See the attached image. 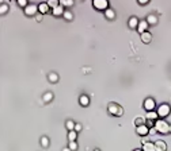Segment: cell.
I'll use <instances>...</instances> for the list:
<instances>
[{
    "label": "cell",
    "mask_w": 171,
    "mask_h": 151,
    "mask_svg": "<svg viewBox=\"0 0 171 151\" xmlns=\"http://www.w3.org/2000/svg\"><path fill=\"white\" fill-rule=\"evenodd\" d=\"M155 128L159 134H168L170 132V124L166 120H155Z\"/></svg>",
    "instance_id": "cell-1"
},
{
    "label": "cell",
    "mask_w": 171,
    "mask_h": 151,
    "mask_svg": "<svg viewBox=\"0 0 171 151\" xmlns=\"http://www.w3.org/2000/svg\"><path fill=\"white\" fill-rule=\"evenodd\" d=\"M107 111H109V113L113 115V116H122V113H124L122 107L115 104V103H110L109 107H107Z\"/></svg>",
    "instance_id": "cell-2"
},
{
    "label": "cell",
    "mask_w": 171,
    "mask_h": 151,
    "mask_svg": "<svg viewBox=\"0 0 171 151\" xmlns=\"http://www.w3.org/2000/svg\"><path fill=\"white\" fill-rule=\"evenodd\" d=\"M92 6L98 11H106L109 8V1L107 0H92Z\"/></svg>",
    "instance_id": "cell-3"
},
{
    "label": "cell",
    "mask_w": 171,
    "mask_h": 151,
    "mask_svg": "<svg viewBox=\"0 0 171 151\" xmlns=\"http://www.w3.org/2000/svg\"><path fill=\"white\" fill-rule=\"evenodd\" d=\"M156 112H158V116H159V117H166V116L170 115L171 108H170V105H167V104H162L156 109Z\"/></svg>",
    "instance_id": "cell-4"
},
{
    "label": "cell",
    "mask_w": 171,
    "mask_h": 151,
    "mask_svg": "<svg viewBox=\"0 0 171 151\" xmlns=\"http://www.w3.org/2000/svg\"><path fill=\"white\" fill-rule=\"evenodd\" d=\"M37 12H38V6H36V4H27L25 7V14L27 16H34V15H37Z\"/></svg>",
    "instance_id": "cell-5"
},
{
    "label": "cell",
    "mask_w": 171,
    "mask_h": 151,
    "mask_svg": "<svg viewBox=\"0 0 171 151\" xmlns=\"http://www.w3.org/2000/svg\"><path fill=\"white\" fill-rule=\"evenodd\" d=\"M136 132H137L140 136H147V135L149 134V128H148L145 124L137 125V127H136Z\"/></svg>",
    "instance_id": "cell-6"
},
{
    "label": "cell",
    "mask_w": 171,
    "mask_h": 151,
    "mask_svg": "<svg viewBox=\"0 0 171 151\" xmlns=\"http://www.w3.org/2000/svg\"><path fill=\"white\" fill-rule=\"evenodd\" d=\"M144 108L148 111H155V100L153 99H145L144 101Z\"/></svg>",
    "instance_id": "cell-7"
},
{
    "label": "cell",
    "mask_w": 171,
    "mask_h": 151,
    "mask_svg": "<svg viewBox=\"0 0 171 151\" xmlns=\"http://www.w3.org/2000/svg\"><path fill=\"white\" fill-rule=\"evenodd\" d=\"M148 26H149V24L147 23V21H141V22H139V24H137V31H139L140 34H143V32L148 31Z\"/></svg>",
    "instance_id": "cell-8"
},
{
    "label": "cell",
    "mask_w": 171,
    "mask_h": 151,
    "mask_svg": "<svg viewBox=\"0 0 171 151\" xmlns=\"http://www.w3.org/2000/svg\"><path fill=\"white\" fill-rule=\"evenodd\" d=\"M143 151H156L155 143H152V142H144V144H143Z\"/></svg>",
    "instance_id": "cell-9"
},
{
    "label": "cell",
    "mask_w": 171,
    "mask_h": 151,
    "mask_svg": "<svg viewBox=\"0 0 171 151\" xmlns=\"http://www.w3.org/2000/svg\"><path fill=\"white\" fill-rule=\"evenodd\" d=\"M155 147H156V151H166L167 150V144H166L163 140H156V142H155Z\"/></svg>",
    "instance_id": "cell-10"
},
{
    "label": "cell",
    "mask_w": 171,
    "mask_h": 151,
    "mask_svg": "<svg viewBox=\"0 0 171 151\" xmlns=\"http://www.w3.org/2000/svg\"><path fill=\"white\" fill-rule=\"evenodd\" d=\"M64 11H65V10H64V7H62V6H60V4H59V6H57V7H54V8L52 10V14H53L54 16H61V15L64 14Z\"/></svg>",
    "instance_id": "cell-11"
},
{
    "label": "cell",
    "mask_w": 171,
    "mask_h": 151,
    "mask_svg": "<svg viewBox=\"0 0 171 151\" xmlns=\"http://www.w3.org/2000/svg\"><path fill=\"white\" fill-rule=\"evenodd\" d=\"M141 41L144 42V43H149L151 41H152V34H151L149 31H145L141 34Z\"/></svg>",
    "instance_id": "cell-12"
},
{
    "label": "cell",
    "mask_w": 171,
    "mask_h": 151,
    "mask_svg": "<svg viewBox=\"0 0 171 151\" xmlns=\"http://www.w3.org/2000/svg\"><path fill=\"white\" fill-rule=\"evenodd\" d=\"M158 117H159V116H158L156 111H148L145 119H147V120H152V122H153V120H158Z\"/></svg>",
    "instance_id": "cell-13"
},
{
    "label": "cell",
    "mask_w": 171,
    "mask_h": 151,
    "mask_svg": "<svg viewBox=\"0 0 171 151\" xmlns=\"http://www.w3.org/2000/svg\"><path fill=\"white\" fill-rule=\"evenodd\" d=\"M139 19H137V18L136 16H132L129 19V22H128V24H129V27L130 29H137V24H139Z\"/></svg>",
    "instance_id": "cell-14"
},
{
    "label": "cell",
    "mask_w": 171,
    "mask_h": 151,
    "mask_svg": "<svg viewBox=\"0 0 171 151\" xmlns=\"http://www.w3.org/2000/svg\"><path fill=\"white\" fill-rule=\"evenodd\" d=\"M38 12L39 14H42V15L46 14V12H49V6H48L46 3H41L38 6Z\"/></svg>",
    "instance_id": "cell-15"
},
{
    "label": "cell",
    "mask_w": 171,
    "mask_h": 151,
    "mask_svg": "<svg viewBox=\"0 0 171 151\" xmlns=\"http://www.w3.org/2000/svg\"><path fill=\"white\" fill-rule=\"evenodd\" d=\"M79 103H80V105H83V107H87V105L90 104L88 96H86V95H82V96H80V99H79Z\"/></svg>",
    "instance_id": "cell-16"
},
{
    "label": "cell",
    "mask_w": 171,
    "mask_h": 151,
    "mask_svg": "<svg viewBox=\"0 0 171 151\" xmlns=\"http://www.w3.org/2000/svg\"><path fill=\"white\" fill-rule=\"evenodd\" d=\"M147 23L148 24H156L158 23V16L156 15H153V14L148 15L147 16Z\"/></svg>",
    "instance_id": "cell-17"
},
{
    "label": "cell",
    "mask_w": 171,
    "mask_h": 151,
    "mask_svg": "<svg viewBox=\"0 0 171 151\" xmlns=\"http://www.w3.org/2000/svg\"><path fill=\"white\" fill-rule=\"evenodd\" d=\"M105 16H106L107 19H114V18H115V12L113 11L112 8H107L106 11H105Z\"/></svg>",
    "instance_id": "cell-18"
},
{
    "label": "cell",
    "mask_w": 171,
    "mask_h": 151,
    "mask_svg": "<svg viewBox=\"0 0 171 151\" xmlns=\"http://www.w3.org/2000/svg\"><path fill=\"white\" fill-rule=\"evenodd\" d=\"M76 138H77L76 131H69V132H68V140H69V142H75Z\"/></svg>",
    "instance_id": "cell-19"
},
{
    "label": "cell",
    "mask_w": 171,
    "mask_h": 151,
    "mask_svg": "<svg viewBox=\"0 0 171 151\" xmlns=\"http://www.w3.org/2000/svg\"><path fill=\"white\" fill-rule=\"evenodd\" d=\"M46 4H48V6H49V8H52V10H53L54 7H57V6H59V4H60V0H48V1H46Z\"/></svg>",
    "instance_id": "cell-20"
},
{
    "label": "cell",
    "mask_w": 171,
    "mask_h": 151,
    "mask_svg": "<svg viewBox=\"0 0 171 151\" xmlns=\"http://www.w3.org/2000/svg\"><path fill=\"white\" fill-rule=\"evenodd\" d=\"M60 6H62V7H72V6H74V0H60Z\"/></svg>",
    "instance_id": "cell-21"
},
{
    "label": "cell",
    "mask_w": 171,
    "mask_h": 151,
    "mask_svg": "<svg viewBox=\"0 0 171 151\" xmlns=\"http://www.w3.org/2000/svg\"><path fill=\"white\" fill-rule=\"evenodd\" d=\"M48 78H49L50 82H57L59 81V76H57L56 73H50V74L48 76Z\"/></svg>",
    "instance_id": "cell-22"
},
{
    "label": "cell",
    "mask_w": 171,
    "mask_h": 151,
    "mask_svg": "<svg viewBox=\"0 0 171 151\" xmlns=\"http://www.w3.org/2000/svg\"><path fill=\"white\" fill-rule=\"evenodd\" d=\"M52 99H53V93L48 92V93H45V95H44V101H45V103L52 101Z\"/></svg>",
    "instance_id": "cell-23"
},
{
    "label": "cell",
    "mask_w": 171,
    "mask_h": 151,
    "mask_svg": "<svg viewBox=\"0 0 171 151\" xmlns=\"http://www.w3.org/2000/svg\"><path fill=\"white\" fill-rule=\"evenodd\" d=\"M62 16H64V19H67V21H72V19H74V15H72V12H69V11H64Z\"/></svg>",
    "instance_id": "cell-24"
},
{
    "label": "cell",
    "mask_w": 171,
    "mask_h": 151,
    "mask_svg": "<svg viewBox=\"0 0 171 151\" xmlns=\"http://www.w3.org/2000/svg\"><path fill=\"white\" fill-rule=\"evenodd\" d=\"M6 12H8V6L7 4H0V15H4Z\"/></svg>",
    "instance_id": "cell-25"
},
{
    "label": "cell",
    "mask_w": 171,
    "mask_h": 151,
    "mask_svg": "<svg viewBox=\"0 0 171 151\" xmlns=\"http://www.w3.org/2000/svg\"><path fill=\"white\" fill-rule=\"evenodd\" d=\"M67 128H68V131H74V128H75V123L72 122V120H68L67 122Z\"/></svg>",
    "instance_id": "cell-26"
},
{
    "label": "cell",
    "mask_w": 171,
    "mask_h": 151,
    "mask_svg": "<svg viewBox=\"0 0 171 151\" xmlns=\"http://www.w3.org/2000/svg\"><path fill=\"white\" fill-rule=\"evenodd\" d=\"M41 144H42V147H48V146H49V139H48L46 136H42L41 138Z\"/></svg>",
    "instance_id": "cell-27"
},
{
    "label": "cell",
    "mask_w": 171,
    "mask_h": 151,
    "mask_svg": "<svg viewBox=\"0 0 171 151\" xmlns=\"http://www.w3.org/2000/svg\"><path fill=\"white\" fill-rule=\"evenodd\" d=\"M68 147H69V150H71V151H76L77 150V143L76 142H69Z\"/></svg>",
    "instance_id": "cell-28"
},
{
    "label": "cell",
    "mask_w": 171,
    "mask_h": 151,
    "mask_svg": "<svg viewBox=\"0 0 171 151\" xmlns=\"http://www.w3.org/2000/svg\"><path fill=\"white\" fill-rule=\"evenodd\" d=\"M135 123H136V127H137V125H143V124H145V120H144V119H141V117H137V119L135 120Z\"/></svg>",
    "instance_id": "cell-29"
},
{
    "label": "cell",
    "mask_w": 171,
    "mask_h": 151,
    "mask_svg": "<svg viewBox=\"0 0 171 151\" xmlns=\"http://www.w3.org/2000/svg\"><path fill=\"white\" fill-rule=\"evenodd\" d=\"M16 1H18V4L21 7H23V8L27 6V0H16Z\"/></svg>",
    "instance_id": "cell-30"
},
{
    "label": "cell",
    "mask_w": 171,
    "mask_h": 151,
    "mask_svg": "<svg viewBox=\"0 0 171 151\" xmlns=\"http://www.w3.org/2000/svg\"><path fill=\"white\" fill-rule=\"evenodd\" d=\"M156 132H158V131H156V128H155V125L149 128V134H151V135H155V134H156Z\"/></svg>",
    "instance_id": "cell-31"
},
{
    "label": "cell",
    "mask_w": 171,
    "mask_h": 151,
    "mask_svg": "<svg viewBox=\"0 0 171 151\" xmlns=\"http://www.w3.org/2000/svg\"><path fill=\"white\" fill-rule=\"evenodd\" d=\"M80 130H82V124H79V123H76V124H75L74 131H76V132H77V131H80Z\"/></svg>",
    "instance_id": "cell-32"
},
{
    "label": "cell",
    "mask_w": 171,
    "mask_h": 151,
    "mask_svg": "<svg viewBox=\"0 0 171 151\" xmlns=\"http://www.w3.org/2000/svg\"><path fill=\"white\" fill-rule=\"evenodd\" d=\"M36 19H37V22H41L42 21V14H37L36 15Z\"/></svg>",
    "instance_id": "cell-33"
},
{
    "label": "cell",
    "mask_w": 171,
    "mask_h": 151,
    "mask_svg": "<svg viewBox=\"0 0 171 151\" xmlns=\"http://www.w3.org/2000/svg\"><path fill=\"white\" fill-rule=\"evenodd\" d=\"M145 125H147V127H148V128L153 127V123H152V120H147V124H145Z\"/></svg>",
    "instance_id": "cell-34"
},
{
    "label": "cell",
    "mask_w": 171,
    "mask_h": 151,
    "mask_svg": "<svg viewBox=\"0 0 171 151\" xmlns=\"http://www.w3.org/2000/svg\"><path fill=\"white\" fill-rule=\"evenodd\" d=\"M137 1H139L140 4H143V6H144V4H147L148 1H149V0H137Z\"/></svg>",
    "instance_id": "cell-35"
},
{
    "label": "cell",
    "mask_w": 171,
    "mask_h": 151,
    "mask_svg": "<svg viewBox=\"0 0 171 151\" xmlns=\"http://www.w3.org/2000/svg\"><path fill=\"white\" fill-rule=\"evenodd\" d=\"M62 151H71V150H69V147H65V148H62Z\"/></svg>",
    "instance_id": "cell-36"
},
{
    "label": "cell",
    "mask_w": 171,
    "mask_h": 151,
    "mask_svg": "<svg viewBox=\"0 0 171 151\" xmlns=\"http://www.w3.org/2000/svg\"><path fill=\"white\" fill-rule=\"evenodd\" d=\"M133 151H143V150H139V148H137V150H133Z\"/></svg>",
    "instance_id": "cell-37"
},
{
    "label": "cell",
    "mask_w": 171,
    "mask_h": 151,
    "mask_svg": "<svg viewBox=\"0 0 171 151\" xmlns=\"http://www.w3.org/2000/svg\"><path fill=\"white\" fill-rule=\"evenodd\" d=\"M94 151H100V150H98V148H97V150H94Z\"/></svg>",
    "instance_id": "cell-38"
},
{
    "label": "cell",
    "mask_w": 171,
    "mask_h": 151,
    "mask_svg": "<svg viewBox=\"0 0 171 151\" xmlns=\"http://www.w3.org/2000/svg\"><path fill=\"white\" fill-rule=\"evenodd\" d=\"M170 132H171V125H170Z\"/></svg>",
    "instance_id": "cell-39"
}]
</instances>
